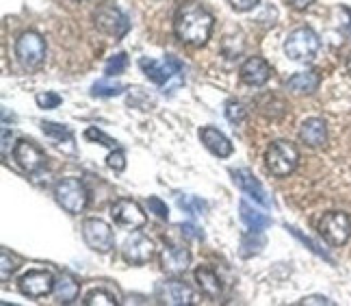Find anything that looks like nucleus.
Listing matches in <instances>:
<instances>
[{"label": "nucleus", "instance_id": "obj_25", "mask_svg": "<svg viewBox=\"0 0 351 306\" xmlns=\"http://www.w3.org/2000/svg\"><path fill=\"white\" fill-rule=\"evenodd\" d=\"M18 265H20V261L13 257L9 250H0V281L7 283L11 274L18 270Z\"/></svg>", "mask_w": 351, "mask_h": 306}, {"label": "nucleus", "instance_id": "obj_12", "mask_svg": "<svg viewBox=\"0 0 351 306\" xmlns=\"http://www.w3.org/2000/svg\"><path fill=\"white\" fill-rule=\"evenodd\" d=\"M13 158H16V163L20 165V169L26 172V174H33V172H37L46 161L44 152L29 139H20L16 143V148H13Z\"/></svg>", "mask_w": 351, "mask_h": 306}, {"label": "nucleus", "instance_id": "obj_38", "mask_svg": "<svg viewBox=\"0 0 351 306\" xmlns=\"http://www.w3.org/2000/svg\"><path fill=\"white\" fill-rule=\"evenodd\" d=\"M315 0H289V5L293 7V9H297V11H304V9H308L310 5H313Z\"/></svg>", "mask_w": 351, "mask_h": 306}, {"label": "nucleus", "instance_id": "obj_36", "mask_svg": "<svg viewBox=\"0 0 351 306\" xmlns=\"http://www.w3.org/2000/svg\"><path fill=\"white\" fill-rule=\"evenodd\" d=\"M180 231H182V235H186V237H191V239H204V233H202L195 224H191V222H186V224H180Z\"/></svg>", "mask_w": 351, "mask_h": 306}, {"label": "nucleus", "instance_id": "obj_2", "mask_svg": "<svg viewBox=\"0 0 351 306\" xmlns=\"http://www.w3.org/2000/svg\"><path fill=\"white\" fill-rule=\"evenodd\" d=\"M321 48V39L319 35L310 29V26H300L289 33L287 42H285V52L291 61L297 63H308L317 57V52Z\"/></svg>", "mask_w": 351, "mask_h": 306}, {"label": "nucleus", "instance_id": "obj_1", "mask_svg": "<svg viewBox=\"0 0 351 306\" xmlns=\"http://www.w3.org/2000/svg\"><path fill=\"white\" fill-rule=\"evenodd\" d=\"M213 26H215V18L199 3H184L176 11V20H173L176 37L189 46H204L210 39Z\"/></svg>", "mask_w": 351, "mask_h": 306}, {"label": "nucleus", "instance_id": "obj_37", "mask_svg": "<svg viewBox=\"0 0 351 306\" xmlns=\"http://www.w3.org/2000/svg\"><path fill=\"white\" fill-rule=\"evenodd\" d=\"M261 0H230V5L234 11H252Z\"/></svg>", "mask_w": 351, "mask_h": 306}, {"label": "nucleus", "instance_id": "obj_3", "mask_svg": "<svg viewBox=\"0 0 351 306\" xmlns=\"http://www.w3.org/2000/svg\"><path fill=\"white\" fill-rule=\"evenodd\" d=\"M265 161H267V169L271 172L274 176H289L297 169L300 165V150L287 139H278L267 148L265 154Z\"/></svg>", "mask_w": 351, "mask_h": 306}, {"label": "nucleus", "instance_id": "obj_35", "mask_svg": "<svg viewBox=\"0 0 351 306\" xmlns=\"http://www.w3.org/2000/svg\"><path fill=\"white\" fill-rule=\"evenodd\" d=\"M106 165L115 172H124L126 169V154L121 152L119 148H115L109 156H106Z\"/></svg>", "mask_w": 351, "mask_h": 306}, {"label": "nucleus", "instance_id": "obj_9", "mask_svg": "<svg viewBox=\"0 0 351 306\" xmlns=\"http://www.w3.org/2000/svg\"><path fill=\"white\" fill-rule=\"evenodd\" d=\"M111 217L115 220V224L124 226V228H130V231L143 228L147 222L143 209L134 200H128V198H119V200L111 207Z\"/></svg>", "mask_w": 351, "mask_h": 306}, {"label": "nucleus", "instance_id": "obj_17", "mask_svg": "<svg viewBox=\"0 0 351 306\" xmlns=\"http://www.w3.org/2000/svg\"><path fill=\"white\" fill-rule=\"evenodd\" d=\"M199 139H202V143H204L215 156L226 158V156L232 154V143H230V139H228L219 128L204 126V128L199 130Z\"/></svg>", "mask_w": 351, "mask_h": 306}, {"label": "nucleus", "instance_id": "obj_22", "mask_svg": "<svg viewBox=\"0 0 351 306\" xmlns=\"http://www.w3.org/2000/svg\"><path fill=\"white\" fill-rule=\"evenodd\" d=\"M239 211H241V220H243V224L247 226L250 231H254V233H263L265 228H269L271 226V220H269L265 213H261V211H256L254 207H250L245 200H243L241 204H239Z\"/></svg>", "mask_w": 351, "mask_h": 306}, {"label": "nucleus", "instance_id": "obj_39", "mask_svg": "<svg viewBox=\"0 0 351 306\" xmlns=\"http://www.w3.org/2000/svg\"><path fill=\"white\" fill-rule=\"evenodd\" d=\"M302 304H332V300H328V298H323V296H310V298H306Z\"/></svg>", "mask_w": 351, "mask_h": 306}, {"label": "nucleus", "instance_id": "obj_26", "mask_svg": "<svg viewBox=\"0 0 351 306\" xmlns=\"http://www.w3.org/2000/svg\"><path fill=\"white\" fill-rule=\"evenodd\" d=\"M178 204H180V209H184L189 215H193V217L202 215V213L206 211V202H202L195 196H178Z\"/></svg>", "mask_w": 351, "mask_h": 306}, {"label": "nucleus", "instance_id": "obj_20", "mask_svg": "<svg viewBox=\"0 0 351 306\" xmlns=\"http://www.w3.org/2000/svg\"><path fill=\"white\" fill-rule=\"evenodd\" d=\"M139 65H141L143 74L150 78L152 83H156V85H165L169 78L176 74V70L171 68L167 61H156V59L143 57V59H139Z\"/></svg>", "mask_w": 351, "mask_h": 306}, {"label": "nucleus", "instance_id": "obj_30", "mask_svg": "<svg viewBox=\"0 0 351 306\" xmlns=\"http://www.w3.org/2000/svg\"><path fill=\"white\" fill-rule=\"evenodd\" d=\"M85 304H87V306H96V304L115 306V304H117V300H115V296H111V294H109V291L98 289V291H91V294L85 298Z\"/></svg>", "mask_w": 351, "mask_h": 306}, {"label": "nucleus", "instance_id": "obj_5", "mask_svg": "<svg viewBox=\"0 0 351 306\" xmlns=\"http://www.w3.org/2000/svg\"><path fill=\"white\" fill-rule=\"evenodd\" d=\"M55 198L59 207H63V211L72 213V215L83 213L89 202V193L78 178H61L55 185Z\"/></svg>", "mask_w": 351, "mask_h": 306}, {"label": "nucleus", "instance_id": "obj_23", "mask_svg": "<svg viewBox=\"0 0 351 306\" xmlns=\"http://www.w3.org/2000/svg\"><path fill=\"white\" fill-rule=\"evenodd\" d=\"M78 291H80V287H78V283L74 281V278L63 274L55 281V291H52V294H55L57 302L70 304V302H74L78 298Z\"/></svg>", "mask_w": 351, "mask_h": 306}, {"label": "nucleus", "instance_id": "obj_13", "mask_svg": "<svg viewBox=\"0 0 351 306\" xmlns=\"http://www.w3.org/2000/svg\"><path fill=\"white\" fill-rule=\"evenodd\" d=\"M156 296L163 304H171V306H184V304H195L197 296L193 294L186 285L178 283V281H169V283H160L156 289Z\"/></svg>", "mask_w": 351, "mask_h": 306}, {"label": "nucleus", "instance_id": "obj_33", "mask_svg": "<svg viewBox=\"0 0 351 306\" xmlns=\"http://www.w3.org/2000/svg\"><path fill=\"white\" fill-rule=\"evenodd\" d=\"M42 128H44V132H46L48 137H55V139H61V141H63V137L72 139V132H70V128H67V126H59L55 122H44Z\"/></svg>", "mask_w": 351, "mask_h": 306}, {"label": "nucleus", "instance_id": "obj_27", "mask_svg": "<svg viewBox=\"0 0 351 306\" xmlns=\"http://www.w3.org/2000/svg\"><path fill=\"white\" fill-rule=\"evenodd\" d=\"M265 246V239L261 233H250L243 237V242H241V248H243V257H250V255H256V252H261V248Z\"/></svg>", "mask_w": 351, "mask_h": 306}, {"label": "nucleus", "instance_id": "obj_29", "mask_svg": "<svg viewBox=\"0 0 351 306\" xmlns=\"http://www.w3.org/2000/svg\"><path fill=\"white\" fill-rule=\"evenodd\" d=\"M126 65H128V57L124 55V52H117L115 57L109 59V63H106V68H104V74L106 76H117L126 70Z\"/></svg>", "mask_w": 351, "mask_h": 306}, {"label": "nucleus", "instance_id": "obj_28", "mask_svg": "<svg viewBox=\"0 0 351 306\" xmlns=\"http://www.w3.org/2000/svg\"><path fill=\"white\" fill-rule=\"evenodd\" d=\"M226 117L230 119L232 124L239 126V124H243L247 119V109L239 100H230V102L226 104Z\"/></svg>", "mask_w": 351, "mask_h": 306}, {"label": "nucleus", "instance_id": "obj_4", "mask_svg": "<svg viewBox=\"0 0 351 306\" xmlns=\"http://www.w3.org/2000/svg\"><path fill=\"white\" fill-rule=\"evenodd\" d=\"M16 57L26 72H35L46 61V42L35 31H24L16 39Z\"/></svg>", "mask_w": 351, "mask_h": 306}, {"label": "nucleus", "instance_id": "obj_14", "mask_svg": "<svg viewBox=\"0 0 351 306\" xmlns=\"http://www.w3.org/2000/svg\"><path fill=\"white\" fill-rule=\"evenodd\" d=\"M241 81L250 87H263L269 78H271L274 70L263 57H250L245 63L241 65Z\"/></svg>", "mask_w": 351, "mask_h": 306}, {"label": "nucleus", "instance_id": "obj_11", "mask_svg": "<svg viewBox=\"0 0 351 306\" xmlns=\"http://www.w3.org/2000/svg\"><path fill=\"white\" fill-rule=\"evenodd\" d=\"M121 255H124V261L130 263V265L147 263L154 257V242L150 237L141 235V233H134L132 237L126 239L124 248H121Z\"/></svg>", "mask_w": 351, "mask_h": 306}, {"label": "nucleus", "instance_id": "obj_8", "mask_svg": "<svg viewBox=\"0 0 351 306\" xmlns=\"http://www.w3.org/2000/svg\"><path fill=\"white\" fill-rule=\"evenodd\" d=\"M93 20H96V26L106 33V35H111L115 39L119 37H124L130 29V22L128 18L121 13L117 7H111V5H104L96 11V16H93Z\"/></svg>", "mask_w": 351, "mask_h": 306}, {"label": "nucleus", "instance_id": "obj_7", "mask_svg": "<svg viewBox=\"0 0 351 306\" xmlns=\"http://www.w3.org/2000/svg\"><path fill=\"white\" fill-rule=\"evenodd\" d=\"M83 237L91 250L106 255L115 248V235L111 231V226L102 220H85L83 222Z\"/></svg>", "mask_w": 351, "mask_h": 306}, {"label": "nucleus", "instance_id": "obj_10", "mask_svg": "<svg viewBox=\"0 0 351 306\" xmlns=\"http://www.w3.org/2000/svg\"><path fill=\"white\" fill-rule=\"evenodd\" d=\"M18 287L26 298H46L55 291V278L46 270H33L20 278Z\"/></svg>", "mask_w": 351, "mask_h": 306}, {"label": "nucleus", "instance_id": "obj_19", "mask_svg": "<svg viewBox=\"0 0 351 306\" xmlns=\"http://www.w3.org/2000/svg\"><path fill=\"white\" fill-rule=\"evenodd\" d=\"M232 176H234L239 187L245 191L247 196H252L256 202H261L263 207H269V198H267L265 187H263L261 180L256 178L250 169H237V172H232Z\"/></svg>", "mask_w": 351, "mask_h": 306}, {"label": "nucleus", "instance_id": "obj_32", "mask_svg": "<svg viewBox=\"0 0 351 306\" xmlns=\"http://www.w3.org/2000/svg\"><path fill=\"white\" fill-rule=\"evenodd\" d=\"M85 137L91 139V141H100L102 145H109V148H113V150L119 148V143H117L113 137H109L106 132H102V130H98V128H93V126L85 130Z\"/></svg>", "mask_w": 351, "mask_h": 306}, {"label": "nucleus", "instance_id": "obj_40", "mask_svg": "<svg viewBox=\"0 0 351 306\" xmlns=\"http://www.w3.org/2000/svg\"><path fill=\"white\" fill-rule=\"evenodd\" d=\"M347 72H349V76H351V57H349V61H347Z\"/></svg>", "mask_w": 351, "mask_h": 306}, {"label": "nucleus", "instance_id": "obj_6", "mask_svg": "<svg viewBox=\"0 0 351 306\" xmlns=\"http://www.w3.org/2000/svg\"><path fill=\"white\" fill-rule=\"evenodd\" d=\"M319 235L330 246H345L351 237V220L343 211H328L319 222Z\"/></svg>", "mask_w": 351, "mask_h": 306}, {"label": "nucleus", "instance_id": "obj_31", "mask_svg": "<svg viewBox=\"0 0 351 306\" xmlns=\"http://www.w3.org/2000/svg\"><path fill=\"white\" fill-rule=\"evenodd\" d=\"M35 100L42 109H57V106L61 104V96L55 94V91H39V94L35 96Z\"/></svg>", "mask_w": 351, "mask_h": 306}, {"label": "nucleus", "instance_id": "obj_16", "mask_svg": "<svg viewBox=\"0 0 351 306\" xmlns=\"http://www.w3.org/2000/svg\"><path fill=\"white\" fill-rule=\"evenodd\" d=\"M189 263H191V252L186 248L169 246L163 250V255H160V265H163V270L171 276L184 274L189 270Z\"/></svg>", "mask_w": 351, "mask_h": 306}, {"label": "nucleus", "instance_id": "obj_15", "mask_svg": "<svg viewBox=\"0 0 351 306\" xmlns=\"http://www.w3.org/2000/svg\"><path fill=\"white\" fill-rule=\"evenodd\" d=\"M300 139L310 148H321L328 141V124L321 117H308L300 126Z\"/></svg>", "mask_w": 351, "mask_h": 306}, {"label": "nucleus", "instance_id": "obj_34", "mask_svg": "<svg viewBox=\"0 0 351 306\" xmlns=\"http://www.w3.org/2000/svg\"><path fill=\"white\" fill-rule=\"evenodd\" d=\"M147 209H150V213H154V215L158 217V220H167L169 217V209H167V204L160 200V198H156V196H150L147 198Z\"/></svg>", "mask_w": 351, "mask_h": 306}, {"label": "nucleus", "instance_id": "obj_24", "mask_svg": "<svg viewBox=\"0 0 351 306\" xmlns=\"http://www.w3.org/2000/svg\"><path fill=\"white\" fill-rule=\"evenodd\" d=\"M124 89H126L124 83L113 81V76H106L104 81H98L96 85L91 87V94L93 96H100V98H113V96L124 94Z\"/></svg>", "mask_w": 351, "mask_h": 306}, {"label": "nucleus", "instance_id": "obj_18", "mask_svg": "<svg viewBox=\"0 0 351 306\" xmlns=\"http://www.w3.org/2000/svg\"><path fill=\"white\" fill-rule=\"evenodd\" d=\"M321 85V76L315 70H304V72H297L293 74L289 81H287V89L293 91L297 96H310L315 94Z\"/></svg>", "mask_w": 351, "mask_h": 306}, {"label": "nucleus", "instance_id": "obj_21", "mask_svg": "<svg viewBox=\"0 0 351 306\" xmlns=\"http://www.w3.org/2000/svg\"><path fill=\"white\" fill-rule=\"evenodd\" d=\"M195 281H197V285H199L202 294H204V296H208L213 300H217L221 296V281L210 268H197L195 270Z\"/></svg>", "mask_w": 351, "mask_h": 306}]
</instances>
